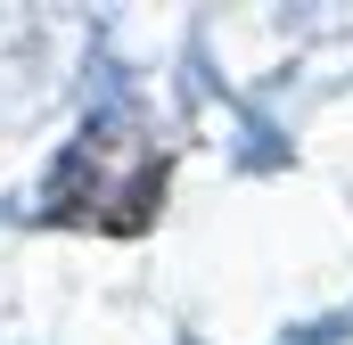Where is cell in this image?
Returning a JSON list of instances; mask_svg holds the SVG:
<instances>
[{
	"label": "cell",
	"instance_id": "6da1fadb",
	"mask_svg": "<svg viewBox=\"0 0 353 345\" xmlns=\"http://www.w3.org/2000/svg\"><path fill=\"white\" fill-rule=\"evenodd\" d=\"M173 189V157L140 115H90L58 148V165L33 197L41 230H99V239H140L157 230Z\"/></svg>",
	"mask_w": 353,
	"mask_h": 345
}]
</instances>
